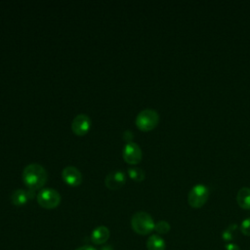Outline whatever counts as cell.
Segmentation results:
<instances>
[{"instance_id":"7c38bea8","label":"cell","mask_w":250,"mask_h":250,"mask_svg":"<svg viewBox=\"0 0 250 250\" xmlns=\"http://www.w3.org/2000/svg\"><path fill=\"white\" fill-rule=\"evenodd\" d=\"M236 200L242 209H250V188H241L237 192Z\"/></svg>"},{"instance_id":"4fadbf2b","label":"cell","mask_w":250,"mask_h":250,"mask_svg":"<svg viewBox=\"0 0 250 250\" xmlns=\"http://www.w3.org/2000/svg\"><path fill=\"white\" fill-rule=\"evenodd\" d=\"M147 250H165V241L158 234L150 235L146 240Z\"/></svg>"},{"instance_id":"ffe728a7","label":"cell","mask_w":250,"mask_h":250,"mask_svg":"<svg viewBox=\"0 0 250 250\" xmlns=\"http://www.w3.org/2000/svg\"><path fill=\"white\" fill-rule=\"evenodd\" d=\"M75 250H97V249L94 248L93 246H90V245H84V246H80V247L76 248Z\"/></svg>"},{"instance_id":"30bf717a","label":"cell","mask_w":250,"mask_h":250,"mask_svg":"<svg viewBox=\"0 0 250 250\" xmlns=\"http://www.w3.org/2000/svg\"><path fill=\"white\" fill-rule=\"evenodd\" d=\"M33 197H34V191L30 189L25 190L22 188H18L12 193L11 201L16 206H22L26 204Z\"/></svg>"},{"instance_id":"6da1fadb","label":"cell","mask_w":250,"mask_h":250,"mask_svg":"<svg viewBox=\"0 0 250 250\" xmlns=\"http://www.w3.org/2000/svg\"><path fill=\"white\" fill-rule=\"evenodd\" d=\"M48 179L46 169L38 164L31 163L24 167L22 171V180L28 189L35 191L44 187Z\"/></svg>"},{"instance_id":"9c48e42d","label":"cell","mask_w":250,"mask_h":250,"mask_svg":"<svg viewBox=\"0 0 250 250\" xmlns=\"http://www.w3.org/2000/svg\"><path fill=\"white\" fill-rule=\"evenodd\" d=\"M63 182L70 187H77L82 183V174L74 166H66L62 171Z\"/></svg>"},{"instance_id":"8fae6325","label":"cell","mask_w":250,"mask_h":250,"mask_svg":"<svg viewBox=\"0 0 250 250\" xmlns=\"http://www.w3.org/2000/svg\"><path fill=\"white\" fill-rule=\"evenodd\" d=\"M110 232L108 228L105 226H99L93 229L91 232V241L96 245H102L107 241L109 238Z\"/></svg>"},{"instance_id":"5bb4252c","label":"cell","mask_w":250,"mask_h":250,"mask_svg":"<svg viewBox=\"0 0 250 250\" xmlns=\"http://www.w3.org/2000/svg\"><path fill=\"white\" fill-rule=\"evenodd\" d=\"M127 172H128L129 177L135 182H142L145 180L146 174H145V171L141 168H138V167L129 168Z\"/></svg>"},{"instance_id":"5b68a950","label":"cell","mask_w":250,"mask_h":250,"mask_svg":"<svg viewBox=\"0 0 250 250\" xmlns=\"http://www.w3.org/2000/svg\"><path fill=\"white\" fill-rule=\"evenodd\" d=\"M209 197V189L206 186L198 184L195 185L188 195V202L192 208L202 207Z\"/></svg>"},{"instance_id":"2e32d148","label":"cell","mask_w":250,"mask_h":250,"mask_svg":"<svg viewBox=\"0 0 250 250\" xmlns=\"http://www.w3.org/2000/svg\"><path fill=\"white\" fill-rule=\"evenodd\" d=\"M170 229H171V227H170L169 223L166 221H159L154 226V230L159 234H165V233L169 232Z\"/></svg>"},{"instance_id":"52a82bcc","label":"cell","mask_w":250,"mask_h":250,"mask_svg":"<svg viewBox=\"0 0 250 250\" xmlns=\"http://www.w3.org/2000/svg\"><path fill=\"white\" fill-rule=\"evenodd\" d=\"M91 124L92 121L90 116L85 113H80L73 118L71 122V130L76 136H84L89 132Z\"/></svg>"},{"instance_id":"9a60e30c","label":"cell","mask_w":250,"mask_h":250,"mask_svg":"<svg viewBox=\"0 0 250 250\" xmlns=\"http://www.w3.org/2000/svg\"><path fill=\"white\" fill-rule=\"evenodd\" d=\"M236 229H237V226L234 225H230L229 228H227L223 233H222V237L225 241H230L234 238L235 234H236Z\"/></svg>"},{"instance_id":"d6986e66","label":"cell","mask_w":250,"mask_h":250,"mask_svg":"<svg viewBox=\"0 0 250 250\" xmlns=\"http://www.w3.org/2000/svg\"><path fill=\"white\" fill-rule=\"evenodd\" d=\"M227 250H240V248L234 243H229L226 245Z\"/></svg>"},{"instance_id":"44dd1931","label":"cell","mask_w":250,"mask_h":250,"mask_svg":"<svg viewBox=\"0 0 250 250\" xmlns=\"http://www.w3.org/2000/svg\"><path fill=\"white\" fill-rule=\"evenodd\" d=\"M102 250H112V249H111V248H110V246H106V247H105V248H103V249H102Z\"/></svg>"},{"instance_id":"3957f363","label":"cell","mask_w":250,"mask_h":250,"mask_svg":"<svg viewBox=\"0 0 250 250\" xmlns=\"http://www.w3.org/2000/svg\"><path fill=\"white\" fill-rule=\"evenodd\" d=\"M159 122L158 113L151 108H146L140 111L136 117L135 123L138 129L143 132H148L153 130Z\"/></svg>"},{"instance_id":"8992f818","label":"cell","mask_w":250,"mask_h":250,"mask_svg":"<svg viewBox=\"0 0 250 250\" xmlns=\"http://www.w3.org/2000/svg\"><path fill=\"white\" fill-rule=\"evenodd\" d=\"M143 152L140 146L134 142L127 143L122 150V157L128 164L135 165L142 160Z\"/></svg>"},{"instance_id":"7a4b0ae2","label":"cell","mask_w":250,"mask_h":250,"mask_svg":"<svg viewBox=\"0 0 250 250\" xmlns=\"http://www.w3.org/2000/svg\"><path fill=\"white\" fill-rule=\"evenodd\" d=\"M154 226L152 217L145 211H139L131 218L132 229L138 234L146 235L150 233L154 229Z\"/></svg>"},{"instance_id":"e0dca14e","label":"cell","mask_w":250,"mask_h":250,"mask_svg":"<svg viewBox=\"0 0 250 250\" xmlns=\"http://www.w3.org/2000/svg\"><path fill=\"white\" fill-rule=\"evenodd\" d=\"M240 230L244 235L250 236V218H246L242 221L240 226Z\"/></svg>"},{"instance_id":"ac0fdd59","label":"cell","mask_w":250,"mask_h":250,"mask_svg":"<svg viewBox=\"0 0 250 250\" xmlns=\"http://www.w3.org/2000/svg\"><path fill=\"white\" fill-rule=\"evenodd\" d=\"M123 139L127 142V143H131L132 139H133V133L132 131H126L124 134H123Z\"/></svg>"},{"instance_id":"ba28073f","label":"cell","mask_w":250,"mask_h":250,"mask_svg":"<svg viewBox=\"0 0 250 250\" xmlns=\"http://www.w3.org/2000/svg\"><path fill=\"white\" fill-rule=\"evenodd\" d=\"M126 183V176L125 173L121 170H115L109 172L105 179H104V185L107 188L116 190L121 188Z\"/></svg>"},{"instance_id":"277c9868","label":"cell","mask_w":250,"mask_h":250,"mask_svg":"<svg viewBox=\"0 0 250 250\" xmlns=\"http://www.w3.org/2000/svg\"><path fill=\"white\" fill-rule=\"evenodd\" d=\"M38 204L44 209H55L61 203V194L54 188H46L41 189L37 196Z\"/></svg>"}]
</instances>
